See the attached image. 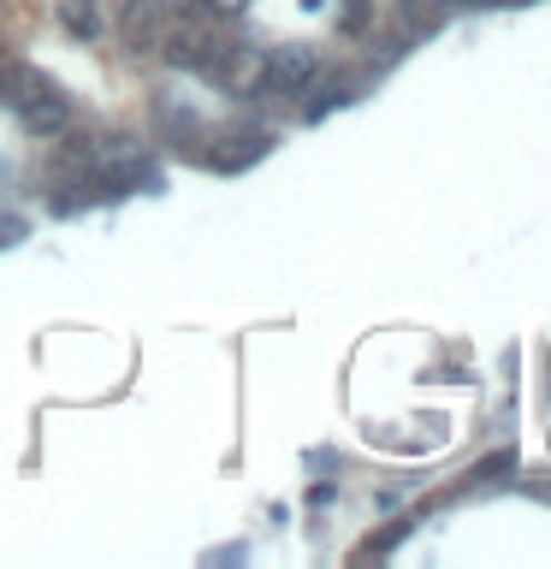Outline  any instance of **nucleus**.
Instances as JSON below:
<instances>
[{
	"mask_svg": "<svg viewBox=\"0 0 551 569\" xmlns=\"http://www.w3.org/2000/svg\"><path fill=\"white\" fill-rule=\"evenodd\" d=\"M0 101L18 113V124L36 137H53V131H66V119H71V96L60 83L48 78V71H36L24 60H0Z\"/></svg>",
	"mask_w": 551,
	"mask_h": 569,
	"instance_id": "nucleus-1",
	"label": "nucleus"
},
{
	"mask_svg": "<svg viewBox=\"0 0 551 569\" xmlns=\"http://www.w3.org/2000/svg\"><path fill=\"white\" fill-rule=\"evenodd\" d=\"M60 24H71L78 36H96V12H89V0H66V7H60Z\"/></svg>",
	"mask_w": 551,
	"mask_h": 569,
	"instance_id": "nucleus-4",
	"label": "nucleus"
},
{
	"mask_svg": "<svg viewBox=\"0 0 551 569\" xmlns=\"http://www.w3.org/2000/svg\"><path fill=\"white\" fill-rule=\"evenodd\" d=\"M226 142H231V149H208V160L220 172H238V167H249V160H261L267 149H273V137H267V131H231Z\"/></svg>",
	"mask_w": 551,
	"mask_h": 569,
	"instance_id": "nucleus-3",
	"label": "nucleus"
},
{
	"mask_svg": "<svg viewBox=\"0 0 551 569\" xmlns=\"http://www.w3.org/2000/svg\"><path fill=\"white\" fill-rule=\"evenodd\" d=\"M320 60L309 48H267L261 53V89H273V96H302V89L314 83Z\"/></svg>",
	"mask_w": 551,
	"mask_h": 569,
	"instance_id": "nucleus-2",
	"label": "nucleus"
},
{
	"mask_svg": "<svg viewBox=\"0 0 551 569\" xmlns=\"http://www.w3.org/2000/svg\"><path fill=\"white\" fill-rule=\"evenodd\" d=\"M243 7H249V0H202V12H208V18H238Z\"/></svg>",
	"mask_w": 551,
	"mask_h": 569,
	"instance_id": "nucleus-5",
	"label": "nucleus"
}]
</instances>
